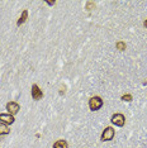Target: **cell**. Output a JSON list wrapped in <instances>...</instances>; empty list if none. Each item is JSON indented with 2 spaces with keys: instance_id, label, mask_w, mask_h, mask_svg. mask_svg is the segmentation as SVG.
Segmentation results:
<instances>
[{
  "instance_id": "obj_1",
  "label": "cell",
  "mask_w": 147,
  "mask_h": 148,
  "mask_svg": "<svg viewBox=\"0 0 147 148\" xmlns=\"http://www.w3.org/2000/svg\"><path fill=\"white\" fill-rule=\"evenodd\" d=\"M103 99L100 96H93L91 99L89 100V108L91 112H96V110H99L100 108L103 106Z\"/></svg>"
},
{
  "instance_id": "obj_2",
  "label": "cell",
  "mask_w": 147,
  "mask_h": 148,
  "mask_svg": "<svg viewBox=\"0 0 147 148\" xmlns=\"http://www.w3.org/2000/svg\"><path fill=\"white\" fill-rule=\"evenodd\" d=\"M110 122L117 127H123L126 123V118L122 113H115L112 115V118H110Z\"/></svg>"
},
{
  "instance_id": "obj_3",
  "label": "cell",
  "mask_w": 147,
  "mask_h": 148,
  "mask_svg": "<svg viewBox=\"0 0 147 148\" xmlns=\"http://www.w3.org/2000/svg\"><path fill=\"white\" fill-rule=\"evenodd\" d=\"M114 129L112 127H106L104 129V132L102 133V140L103 142H108V140H112L114 138Z\"/></svg>"
},
{
  "instance_id": "obj_4",
  "label": "cell",
  "mask_w": 147,
  "mask_h": 148,
  "mask_svg": "<svg viewBox=\"0 0 147 148\" xmlns=\"http://www.w3.org/2000/svg\"><path fill=\"white\" fill-rule=\"evenodd\" d=\"M31 94H32L33 100H41L42 97H43V91L39 89L38 85H36V84H33L32 90H31Z\"/></svg>"
},
{
  "instance_id": "obj_5",
  "label": "cell",
  "mask_w": 147,
  "mask_h": 148,
  "mask_svg": "<svg viewBox=\"0 0 147 148\" xmlns=\"http://www.w3.org/2000/svg\"><path fill=\"white\" fill-rule=\"evenodd\" d=\"M19 109H21V106H19L18 103L15 101H10L6 104V110H8V114H10V115H14L19 112Z\"/></svg>"
},
{
  "instance_id": "obj_6",
  "label": "cell",
  "mask_w": 147,
  "mask_h": 148,
  "mask_svg": "<svg viewBox=\"0 0 147 148\" xmlns=\"http://www.w3.org/2000/svg\"><path fill=\"white\" fill-rule=\"evenodd\" d=\"M0 122L9 125V124L14 123L15 119H14V115H10V114H8V113H1L0 114Z\"/></svg>"
},
{
  "instance_id": "obj_7",
  "label": "cell",
  "mask_w": 147,
  "mask_h": 148,
  "mask_svg": "<svg viewBox=\"0 0 147 148\" xmlns=\"http://www.w3.org/2000/svg\"><path fill=\"white\" fill-rule=\"evenodd\" d=\"M53 148H69V144L65 139H58L57 142H55Z\"/></svg>"
},
{
  "instance_id": "obj_8",
  "label": "cell",
  "mask_w": 147,
  "mask_h": 148,
  "mask_svg": "<svg viewBox=\"0 0 147 148\" xmlns=\"http://www.w3.org/2000/svg\"><path fill=\"white\" fill-rule=\"evenodd\" d=\"M9 133H10L9 127L6 125V124L0 122V136H6V134H9Z\"/></svg>"
},
{
  "instance_id": "obj_9",
  "label": "cell",
  "mask_w": 147,
  "mask_h": 148,
  "mask_svg": "<svg viewBox=\"0 0 147 148\" xmlns=\"http://www.w3.org/2000/svg\"><path fill=\"white\" fill-rule=\"evenodd\" d=\"M27 18H28V10H23V13L21 14V18H19V21L16 22V25L21 27L23 23H24L27 21Z\"/></svg>"
},
{
  "instance_id": "obj_10",
  "label": "cell",
  "mask_w": 147,
  "mask_h": 148,
  "mask_svg": "<svg viewBox=\"0 0 147 148\" xmlns=\"http://www.w3.org/2000/svg\"><path fill=\"white\" fill-rule=\"evenodd\" d=\"M121 99L123 100V101H127V103H129V101H132V99H133V97H132V95H131V94H124V95H122V97H121Z\"/></svg>"
},
{
  "instance_id": "obj_11",
  "label": "cell",
  "mask_w": 147,
  "mask_h": 148,
  "mask_svg": "<svg viewBox=\"0 0 147 148\" xmlns=\"http://www.w3.org/2000/svg\"><path fill=\"white\" fill-rule=\"evenodd\" d=\"M117 49H119V51H124L126 49V43L124 42H118L117 43Z\"/></svg>"
},
{
  "instance_id": "obj_12",
  "label": "cell",
  "mask_w": 147,
  "mask_h": 148,
  "mask_svg": "<svg viewBox=\"0 0 147 148\" xmlns=\"http://www.w3.org/2000/svg\"><path fill=\"white\" fill-rule=\"evenodd\" d=\"M47 4L52 6V5H55V4H56V1H47Z\"/></svg>"
},
{
  "instance_id": "obj_13",
  "label": "cell",
  "mask_w": 147,
  "mask_h": 148,
  "mask_svg": "<svg viewBox=\"0 0 147 148\" xmlns=\"http://www.w3.org/2000/svg\"><path fill=\"white\" fill-rule=\"evenodd\" d=\"M143 25H145V28H147V19L145 21V23H143Z\"/></svg>"
}]
</instances>
